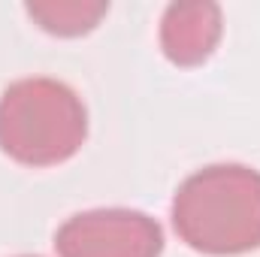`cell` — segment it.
Listing matches in <instances>:
<instances>
[{"instance_id": "1", "label": "cell", "mask_w": 260, "mask_h": 257, "mask_svg": "<svg viewBox=\"0 0 260 257\" xmlns=\"http://www.w3.org/2000/svg\"><path fill=\"white\" fill-rule=\"evenodd\" d=\"M173 227L200 254L230 257L260 248V173L242 164L197 170L173 197Z\"/></svg>"}, {"instance_id": "2", "label": "cell", "mask_w": 260, "mask_h": 257, "mask_svg": "<svg viewBox=\"0 0 260 257\" xmlns=\"http://www.w3.org/2000/svg\"><path fill=\"white\" fill-rule=\"evenodd\" d=\"M88 136L82 97L58 79L30 76L0 97V148L21 167H58Z\"/></svg>"}, {"instance_id": "3", "label": "cell", "mask_w": 260, "mask_h": 257, "mask_svg": "<svg viewBox=\"0 0 260 257\" xmlns=\"http://www.w3.org/2000/svg\"><path fill=\"white\" fill-rule=\"evenodd\" d=\"M58 257H160V224L136 209H91L67 218L55 233Z\"/></svg>"}, {"instance_id": "4", "label": "cell", "mask_w": 260, "mask_h": 257, "mask_svg": "<svg viewBox=\"0 0 260 257\" xmlns=\"http://www.w3.org/2000/svg\"><path fill=\"white\" fill-rule=\"evenodd\" d=\"M221 6L209 0L173 3L160 18V49L176 67H200L221 43Z\"/></svg>"}, {"instance_id": "5", "label": "cell", "mask_w": 260, "mask_h": 257, "mask_svg": "<svg viewBox=\"0 0 260 257\" xmlns=\"http://www.w3.org/2000/svg\"><path fill=\"white\" fill-rule=\"evenodd\" d=\"M27 15L55 37H82L91 34L109 12L106 0H34L24 6Z\"/></svg>"}, {"instance_id": "6", "label": "cell", "mask_w": 260, "mask_h": 257, "mask_svg": "<svg viewBox=\"0 0 260 257\" xmlns=\"http://www.w3.org/2000/svg\"><path fill=\"white\" fill-rule=\"evenodd\" d=\"M21 257H34V254H21Z\"/></svg>"}]
</instances>
